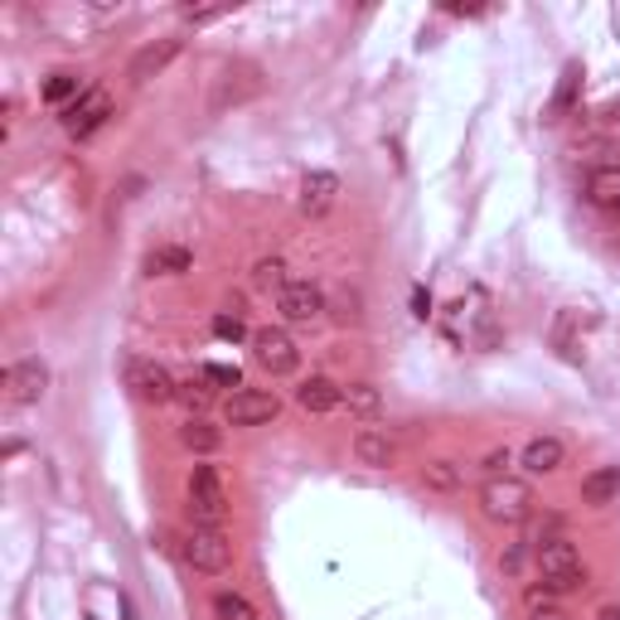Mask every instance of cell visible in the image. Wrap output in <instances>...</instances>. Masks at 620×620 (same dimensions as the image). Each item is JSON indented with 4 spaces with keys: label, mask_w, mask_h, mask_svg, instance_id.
Segmentation results:
<instances>
[{
    "label": "cell",
    "mask_w": 620,
    "mask_h": 620,
    "mask_svg": "<svg viewBox=\"0 0 620 620\" xmlns=\"http://www.w3.org/2000/svg\"><path fill=\"white\" fill-rule=\"evenodd\" d=\"M58 117H64V131H68V137L83 141V137H93V131L102 127L107 117H112V97H107V88H88V93L78 97V102H68Z\"/></svg>",
    "instance_id": "obj_10"
},
{
    "label": "cell",
    "mask_w": 620,
    "mask_h": 620,
    "mask_svg": "<svg viewBox=\"0 0 620 620\" xmlns=\"http://www.w3.org/2000/svg\"><path fill=\"white\" fill-rule=\"evenodd\" d=\"M175 403H185L189 407V417H199V412L204 407H209V388H204V383H180V393H175Z\"/></svg>",
    "instance_id": "obj_27"
},
{
    "label": "cell",
    "mask_w": 620,
    "mask_h": 620,
    "mask_svg": "<svg viewBox=\"0 0 620 620\" xmlns=\"http://www.w3.org/2000/svg\"><path fill=\"white\" fill-rule=\"evenodd\" d=\"M180 446H185V452H194V456H214L218 446H224V432L209 427L204 417H189L185 427H180Z\"/></svg>",
    "instance_id": "obj_20"
},
{
    "label": "cell",
    "mask_w": 620,
    "mask_h": 620,
    "mask_svg": "<svg viewBox=\"0 0 620 620\" xmlns=\"http://www.w3.org/2000/svg\"><path fill=\"white\" fill-rule=\"evenodd\" d=\"M417 315H422V320L432 315V296H427V291H417Z\"/></svg>",
    "instance_id": "obj_34"
},
{
    "label": "cell",
    "mask_w": 620,
    "mask_h": 620,
    "mask_svg": "<svg viewBox=\"0 0 620 620\" xmlns=\"http://www.w3.org/2000/svg\"><path fill=\"white\" fill-rule=\"evenodd\" d=\"M422 485L436 494H456L460 490V466L456 460H427V466H422Z\"/></svg>",
    "instance_id": "obj_23"
},
{
    "label": "cell",
    "mask_w": 620,
    "mask_h": 620,
    "mask_svg": "<svg viewBox=\"0 0 620 620\" xmlns=\"http://www.w3.org/2000/svg\"><path fill=\"white\" fill-rule=\"evenodd\" d=\"M204 379H209V383H224V388H242V373L228 369V363H209V369H204Z\"/></svg>",
    "instance_id": "obj_32"
},
{
    "label": "cell",
    "mask_w": 620,
    "mask_h": 620,
    "mask_svg": "<svg viewBox=\"0 0 620 620\" xmlns=\"http://www.w3.org/2000/svg\"><path fill=\"white\" fill-rule=\"evenodd\" d=\"M180 15H185V24H214L228 15V6H185Z\"/></svg>",
    "instance_id": "obj_29"
},
{
    "label": "cell",
    "mask_w": 620,
    "mask_h": 620,
    "mask_svg": "<svg viewBox=\"0 0 620 620\" xmlns=\"http://www.w3.org/2000/svg\"><path fill=\"white\" fill-rule=\"evenodd\" d=\"M533 509H539V494H533L529 480L494 476L480 485V514L490 519V524H529Z\"/></svg>",
    "instance_id": "obj_1"
},
{
    "label": "cell",
    "mask_w": 620,
    "mask_h": 620,
    "mask_svg": "<svg viewBox=\"0 0 620 620\" xmlns=\"http://www.w3.org/2000/svg\"><path fill=\"white\" fill-rule=\"evenodd\" d=\"M620 500V466H597L591 476H581V504L606 509Z\"/></svg>",
    "instance_id": "obj_15"
},
{
    "label": "cell",
    "mask_w": 620,
    "mask_h": 620,
    "mask_svg": "<svg viewBox=\"0 0 620 620\" xmlns=\"http://www.w3.org/2000/svg\"><path fill=\"white\" fill-rule=\"evenodd\" d=\"M88 93L78 83V73H68V68H58V73H48V83H44V102H54V107H68V102H78V97Z\"/></svg>",
    "instance_id": "obj_22"
},
{
    "label": "cell",
    "mask_w": 620,
    "mask_h": 620,
    "mask_svg": "<svg viewBox=\"0 0 620 620\" xmlns=\"http://www.w3.org/2000/svg\"><path fill=\"white\" fill-rule=\"evenodd\" d=\"M296 403L306 412H315V417H320V412H335L339 407V383H330L325 373H315V379H306L296 388Z\"/></svg>",
    "instance_id": "obj_16"
},
{
    "label": "cell",
    "mask_w": 620,
    "mask_h": 620,
    "mask_svg": "<svg viewBox=\"0 0 620 620\" xmlns=\"http://www.w3.org/2000/svg\"><path fill=\"white\" fill-rule=\"evenodd\" d=\"M524 601H529V611H553V606H557V591L548 587V581H543V587H529V591H524Z\"/></svg>",
    "instance_id": "obj_31"
},
{
    "label": "cell",
    "mask_w": 620,
    "mask_h": 620,
    "mask_svg": "<svg viewBox=\"0 0 620 620\" xmlns=\"http://www.w3.org/2000/svg\"><path fill=\"white\" fill-rule=\"evenodd\" d=\"M276 315H282L286 325H315L325 320V286L315 282H286L276 291Z\"/></svg>",
    "instance_id": "obj_7"
},
{
    "label": "cell",
    "mask_w": 620,
    "mask_h": 620,
    "mask_svg": "<svg viewBox=\"0 0 620 620\" xmlns=\"http://www.w3.org/2000/svg\"><path fill=\"white\" fill-rule=\"evenodd\" d=\"M339 407H349L355 417L373 422L383 412V393L373 383H345V388H339Z\"/></svg>",
    "instance_id": "obj_19"
},
{
    "label": "cell",
    "mask_w": 620,
    "mask_h": 620,
    "mask_svg": "<svg viewBox=\"0 0 620 620\" xmlns=\"http://www.w3.org/2000/svg\"><path fill=\"white\" fill-rule=\"evenodd\" d=\"M325 315H335L339 325H359V320H363V296H359L355 286L325 291Z\"/></svg>",
    "instance_id": "obj_21"
},
{
    "label": "cell",
    "mask_w": 620,
    "mask_h": 620,
    "mask_svg": "<svg viewBox=\"0 0 620 620\" xmlns=\"http://www.w3.org/2000/svg\"><path fill=\"white\" fill-rule=\"evenodd\" d=\"M335 199H339V175H330V170H311V175L301 180V214L306 218L330 214Z\"/></svg>",
    "instance_id": "obj_12"
},
{
    "label": "cell",
    "mask_w": 620,
    "mask_h": 620,
    "mask_svg": "<svg viewBox=\"0 0 620 620\" xmlns=\"http://www.w3.org/2000/svg\"><path fill=\"white\" fill-rule=\"evenodd\" d=\"M121 383H127V393L137 398V403H151V407L175 403V393H180L175 373H170L165 363L141 359V355H131L127 363H121Z\"/></svg>",
    "instance_id": "obj_3"
},
{
    "label": "cell",
    "mask_w": 620,
    "mask_h": 620,
    "mask_svg": "<svg viewBox=\"0 0 620 620\" xmlns=\"http://www.w3.org/2000/svg\"><path fill=\"white\" fill-rule=\"evenodd\" d=\"M276 412H282L276 393H262V388H238V393L224 403V422H228V427H262V422H272Z\"/></svg>",
    "instance_id": "obj_8"
},
{
    "label": "cell",
    "mask_w": 620,
    "mask_h": 620,
    "mask_svg": "<svg viewBox=\"0 0 620 620\" xmlns=\"http://www.w3.org/2000/svg\"><path fill=\"white\" fill-rule=\"evenodd\" d=\"M286 282H291V276H286V262L282 258H262L258 267H252V286L267 291V296H272V291H282Z\"/></svg>",
    "instance_id": "obj_26"
},
{
    "label": "cell",
    "mask_w": 620,
    "mask_h": 620,
    "mask_svg": "<svg viewBox=\"0 0 620 620\" xmlns=\"http://www.w3.org/2000/svg\"><path fill=\"white\" fill-rule=\"evenodd\" d=\"M214 620H262L242 591H214Z\"/></svg>",
    "instance_id": "obj_24"
},
{
    "label": "cell",
    "mask_w": 620,
    "mask_h": 620,
    "mask_svg": "<svg viewBox=\"0 0 620 620\" xmlns=\"http://www.w3.org/2000/svg\"><path fill=\"white\" fill-rule=\"evenodd\" d=\"M189 514L199 529H224L228 519V490L214 466H194L189 476Z\"/></svg>",
    "instance_id": "obj_5"
},
{
    "label": "cell",
    "mask_w": 620,
    "mask_h": 620,
    "mask_svg": "<svg viewBox=\"0 0 620 620\" xmlns=\"http://www.w3.org/2000/svg\"><path fill=\"white\" fill-rule=\"evenodd\" d=\"M180 557H185V567H194V573L218 577V573L233 567V543H228L224 529H199L194 524L185 539H180Z\"/></svg>",
    "instance_id": "obj_4"
},
{
    "label": "cell",
    "mask_w": 620,
    "mask_h": 620,
    "mask_svg": "<svg viewBox=\"0 0 620 620\" xmlns=\"http://www.w3.org/2000/svg\"><path fill=\"white\" fill-rule=\"evenodd\" d=\"M587 199L597 209H620V165H597L587 175Z\"/></svg>",
    "instance_id": "obj_18"
},
{
    "label": "cell",
    "mask_w": 620,
    "mask_h": 620,
    "mask_svg": "<svg viewBox=\"0 0 620 620\" xmlns=\"http://www.w3.org/2000/svg\"><path fill=\"white\" fill-rule=\"evenodd\" d=\"M509 466H514V452H509V446H500V452L485 456V466H480V470L494 480V476H509Z\"/></svg>",
    "instance_id": "obj_30"
},
{
    "label": "cell",
    "mask_w": 620,
    "mask_h": 620,
    "mask_svg": "<svg viewBox=\"0 0 620 620\" xmlns=\"http://www.w3.org/2000/svg\"><path fill=\"white\" fill-rule=\"evenodd\" d=\"M519 460H524L529 476H553V470L567 460V446L557 442V436H533V442L524 446V456H519Z\"/></svg>",
    "instance_id": "obj_14"
},
{
    "label": "cell",
    "mask_w": 620,
    "mask_h": 620,
    "mask_svg": "<svg viewBox=\"0 0 620 620\" xmlns=\"http://www.w3.org/2000/svg\"><path fill=\"white\" fill-rule=\"evenodd\" d=\"M529 620H567V616H563V611H557V606H553V611H533Z\"/></svg>",
    "instance_id": "obj_35"
},
{
    "label": "cell",
    "mask_w": 620,
    "mask_h": 620,
    "mask_svg": "<svg viewBox=\"0 0 620 620\" xmlns=\"http://www.w3.org/2000/svg\"><path fill=\"white\" fill-rule=\"evenodd\" d=\"M194 267V252L180 248V242H165V248L145 252V276H180Z\"/></svg>",
    "instance_id": "obj_17"
},
{
    "label": "cell",
    "mask_w": 620,
    "mask_h": 620,
    "mask_svg": "<svg viewBox=\"0 0 620 620\" xmlns=\"http://www.w3.org/2000/svg\"><path fill=\"white\" fill-rule=\"evenodd\" d=\"M252 359H258L272 379H291V373L301 369V349L282 325H267V330L252 335Z\"/></svg>",
    "instance_id": "obj_6"
},
{
    "label": "cell",
    "mask_w": 620,
    "mask_h": 620,
    "mask_svg": "<svg viewBox=\"0 0 620 620\" xmlns=\"http://www.w3.org/2000/svg\"><path fill=\"white\" fill-rule=\"evenodd\" d=\"M539 573H543V581L563 597V591H577V587H587V567H581V553H577V543L573 539H543L539 543Z\"/></svg>",
    "instance_id": "obj_2"
},
{
    "label": "cell",
    "mask_w": 620,
    "mask_h": 620,
    "mask_svg": "<svg viewBox=\"0 0 620 620\" xmlns=\"http://www.w3.org/2000/svg\"><path fill=\"white\" fill-rule=\"evenodd\" d=\"M597 620H620V606H601Z\"/></svg>",
    "instance_id": "obj_36"
},
{
    "label": "cell",
    "mask_w": 620,
    "mask_h": 620,
    "mask_svg": "<svg viewBox=\"0 0 620 620\" xmlns=\"http://www.w3.org/2000/svg\"><path fill=\"white\" fill-rule=\"evenodd\" d=\"M500 567H504V573H519V567H524V543H514V548L500 557Z\"/></svg>",
    "instance_id": "obj_33"
},
{
    "label": "cell",
    "mask_w": 620,
    "mask_h": 620,
    "mask_svg": "<svg viewBox=\"0 0 620 620\" xmlns=\"http://www.w3.org/2000/svg\"><path fill=\"white\" fill-rule=\"evenodd\" d=\"M355 460H359V466H369V470H388L398 460L393 436L379 432V427H359L355 432Z\"/></svg>",
    "instance_id": "obj_13"
},
{
    "label": "cell",
    "mask_w": 620,
    "mask_h": 620,
    "mask_svg": "<svg viewBox=\"0 0 620 620\" xmlns=\"http://www.w3.org/2000/svg\"><path fill=\"white\" fill-rule=\"evenodd\" d=\"M180 40H155V44H145V48H137V58H131V68H127V78L131 83H151V78H161V73L175 64L180 58Z\"/></svg>",
    "instance_id": "obj_11"
},
{
    "label": "cell",
    "mask_w": 620,
    "mask_h": 620,
    "mask_svg": "<svg viewBox=\"0 0 620 620\" xmlns=\"http://www.w3.org/2000/svg\"><path fill=\"white\" fill-rule=\"evenodd\" d=\"M48 393V369L40 359H20L6 369V403L10 407H34Z\"/></svg>",
    "instance_id": "obj_9"
},
{
    "label": "cell",
    "mask_w": 620,
    "mask_h": 620,
    "mask_svg": "<svg viewBox=\"0 0 620 620\" xmlns=\"http://www.w3.org/2000/svg\"><path fill=\"white\" fill-rule=\"evenodd\" d=\"M577 88H581V68H577V64H567V68H563V83H557V97H553V107H548V117H553V121H563L567 112H573Z\"/></svg>",
    "instance_id": "obj_25"
},
{
    "label": "cell",
    "mask_w": 620,
    "mask_h": 620,
    "mask_svg": "<svg viewBox=\"0 0 620 620\" xmlns=\"http://www.w3.org/2000/svg\"><path fill=\"white\" fill-rule=\"evenodd\" d=\"M214 335L218 339H233V345H238V339H248V325H242V315H214Z\"/></svg>",
    "instance_id": "obj_28"
}]
</instances>
